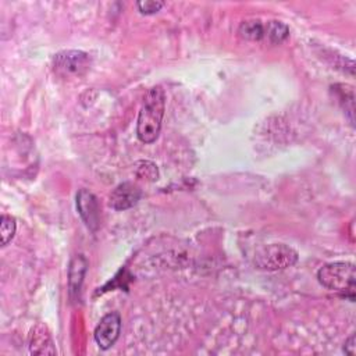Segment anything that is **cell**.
Returning <instances> with one entry per match:
<instances>
[{"label":"cell","instance_id":"15","mask_svg":"<svg viewBox=\"0 0 356 356\" xmlns=\"http://www.w3.org/2000/svg\"><path fill=\"white\" fill-rule=\"evenodd\" d=\"M355 335L352 334L346 341H345V345H343V352L353 356L355 355Z\"/></svg>","mask_w":356,"mask_h":356},{"label":"cell","instance_id":"1","mask_svg":"<svg viewBox=\"0 0 356 356\" xmlns=\"http://www.w3.org/2000/svg\"><path fill=\"white\" fill-rule=\"evenodd\" d=\"M165 108V95L160 86L147 90L138 115L136 135L140 142L152 143L157 139Z\"/></svg>","mask_w":356,"mask_h":356},{"label":"cell","instance_id":"9","mask_svg":"<svg viewBox=\"0 0 356 356\" xmlns=\"http://www.w3.org/2000/svg\"><path fill=\"white\" fill-rule=\"evenodd\" d=\"M88 261L83 257V254H76L70 264V273H68V285H70V292L72 293H79L81 285L86 273Z\"/></svg>","mask_w":356,"mask_h":356},{"label":"cell","instance_id":"7","mask_svg":"<svg viewBox=\"0 0 356 356\" xmlns=\"http://www.w3.org/2000/svg\"><path fill=\"white\" fill-rule=\"evenodd\" d=\"M142 192L134 182H122L110 193V206L114 210H127L138 203Z\"/></svg>","mask_w":356,"mask_h":356},{"label":"cell","instance_id":"4","mask_svg":"<svg viewBox=\"0 0 356 356\" xmlns=\"http://www.w3.org/2000/svg\"><path fill=\"white\" fill-rule=\"evenodd\" d=\"M89 67L90 57L82 50H65L54 57V71L63 76H81Z\"/></svg>","mask_w":356,"mask_h":356},{"label":"cell","instance_id":"6","mask_svg":"<svg viewBox=\"0 0 356 356\" xmlns=\"http://www.w3.org/2000/svg\"><path fill=\"white\" fill-rule=\"evenodd\" d=\"M76 209L85 225L96 231L100 225V206L96 196L88 189H79L76 193Z\"/></svg>","mask_w":356,"mask_h":356},{"label":"cell","instance_id":"13","mask_svg":"<svg viewBox=\"0 0 356 356\" xmlns=\"http://www.w3.org/2000/svg\"><path fill=\"white\" fill-rule=\"evenodd\" d=\"M138 177L149 181H156L159 178V170L154 163L152 161H139L136 168Z\"/></svg>","mask_w":356,"mask_h":356},{"label":"cell","instance_id":"2","mask_svg":"<svg viewBox=\"0 0 356 356\" xmlns=\"http://www.w3.org/2000/svg\"><path fill=\"white\" fill-rule=\"evenodd\" d=\"M323 286L337 292L342 298L355 300V264L350 261H334L324 264L317 271Z\"/></svg>","mask_w":356,"mask_h":356},{"label":"cell","instance_id":"3","mask_svg":"<svg viewBox=\"0 0 356 356\" xmlns=\"http://www.w3.org/2000/svg\"><path fill=\"white\" fill-rule=\"evenodd\" d=\"M253 261L261 270H284L298 261V252L285 243H270L256 250Z\"/></svg>","mask_w":356,"mask_h":356},{"label":"cell","instance_id":"10","mask_svg":"<svg viewBox=\"0 0 356 356\" xmlns=\"http://www.w3.org/2000/svg\"><path fill=\"white\" fill-rule=\"evenodd\" d=\"M238 33L246 40H260L264 36V26L259 19H248L239 25Z\"/></svg>","mask_w":356,"mask_h":356},{"label":"cell","instance_id":"14","mask_svg":"<svg viewBox=\"0 0 356 356\" xmlns=\"http://www.w3.org/2000/svg\"><path fill=\"white\" fill-rule=\"evenodd\" d=\"M136 6H138V8H139V11L142 14H154V13H157L164 6V1L142 0V1H138Z\"/></svg>","mask_w":356,"mask_h":356},{"label":"cell","instance_id":"12","mask_svg":"<svg viewBox=\"0 0 356 356\" xmlns=\"http://www.w3.org/2000/svg\"><path fill=\"white\" fill-rule=\"evenodd\" d=\"M15 218L7 214H3L0 217V236H1V246H6L15 234Z\"/></svg>","mask_w":356,"mask_h":356},{"label":"cell","instance_id":"5","mask_svg":"<svg viewBox=\"0 0 356 356\" xmlns=\"http://www.w3.org/2000/svg\"><path fill=\"white\" fill-rule=\"evenodd\" d=\"M121 331V317L118 313H108L102 317L99 324L95 328L93 337L99 348L108 349L111 348L120 337Z\"/></svg>","mask_w":356,"mask_h":356},{"label":"cell","instance_id":"8","mask_svg":"<svg viewBox=\"0 0 356 356\" xmlns=\"http://www.w3.org/2000/svg\"><path fill=\"white\" fill-rule=\"evenodd\" d=\"M29 352L32 355H56V348L46 325L38 324L31 330Z\"/></svg>","mask_w":356,"mask_h":356},{"label":"cell","instance_id":"11","mask_svg":"<svg viewBox=\"0 0 356 356\" xmlns=\"http://www.w3.org/2000/svg\"><path fill=\"white\" fill-rule=\"evenodd\" d=\"M264 33L268 36L271 43H281L282 40H285L288 38L289 29L284 22L273 19V21L267 22Z\"/></svg>","mask_w":356,"mask_h":356}]
</instances>
